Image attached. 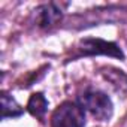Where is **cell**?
Masks as SVG:
<instances>
[{
  "label": "cell",
  "instance_id": "cell-4",
  "mask_svg": "<svg viewBox=\"0 0 127 127\" xmlns=\"http://www.w3.org/2000/svg\"><path fill=\"white\" fill-rule=\"evenodd\" d=\"M81 49L84 54H105L111 57L124 58L123 51L112 42H105L102 39H84L81 42Z\"/></svg>",
  "mask_w": 127,
  "mask_h": 127
},
{
  "label": "cell",
  "instance_id": "cell-5",
  "mask_svg": "<svg viewBox=\"0 0 127 127\" xmlns=\"http://www.w3.org/2000/svg\"><path fill=\"white\" fill-rule=\"evenodd\" d=\"M27 111L37 120H43L48 111V100L43 93H33L27 102Z\"/></svg>",
  "mask_w": 127,
  "mask_h": 127
},
{
  "label": "cell",
  "instance_id": "cell-2",
  "mask_svg": "<svg viewBox=\"0 0 127 127\" xmlns=\"http://www.w3.org/2000/svg\"><path fill=\"white\" fill-rule=\"evenodd\" d=\"M49 127H85V112L78 102L66 100L51 114Z\"/></svg>",
  "mask_w": 127,
  "mask_h": 127
},
{
  "label": "cell",
  "instance_id": "cell-6",
  "mask_svg": "<svg viewBox=\"0 0 127 127\" xmlns=\"http://www.w3.org/2000/svg\"><path fill=\"white\" fill-rule=\"evenodd\" d=\"M24 109L21 108V105L6 91L2 93V118L8 120V118H15L23 115Z\"/></svg>",
  "mask_w": 127,
  "mask_h": 127
},
{
  "label": "cell",
  "instance_id": "cell-1",
  "mask_svg": "<svg viewBox=\"0 0 127 127\" xmlns=\"http://www.w3.org/2000/svg\"><path fill=\"white\" fill-rule=\"evenodd\" d=\"M78 103L85 114L91 115L97 121H109L114 115V103L105 91L87 88L78 96Z\"/></svg>",
  "mask_w": 127,
  "mask_h": 127
},
{
  "label": "cell",
  "instance_id": "cell-3",
  "mask_svg": "<svg viewBox=\"0 0 127 127\" xmlns=\"http://www.w3.org/2000/svg\"><path fill=\"white\" fill-rule=\"evenodd\" d=\"M66 5H60V3H45L39 6L36 12V23L39 27L49 29L58 24L63 18V8Z\"/></svg>",
  "mask_w": 127,
  "mask_h": 127
}]
</instances>
